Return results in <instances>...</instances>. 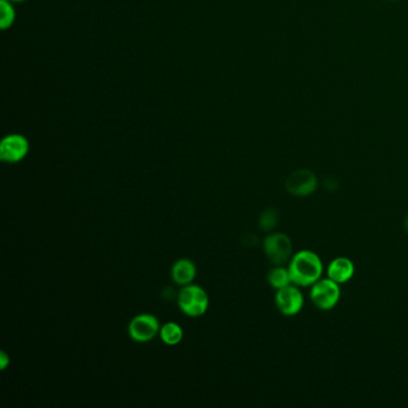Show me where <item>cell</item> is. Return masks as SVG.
<instances>
[{
    "mask_svg": "<svg viewBox=\"0 0 408 408\" xmlns=\"http://www.w3.org/2000/svg\"><path fill=\"white\" fill-rule=\"evenodd\" d=\"M276 305L283 315H297L303 308V295L296 286H285L278 290Z\"/></svg>",
    "mask_w": 408,
    "mask_h": 408,
    "instance_id": "ba28073f",
    "label": "cell"
},
{
    "mask_svg": "<svg viewBox=\"0 0 408 408\" xmlns=\"http://www.w3.org/2000/svg\"><path fill=\"white\" fill-rule=\"evenodd\" d=\"M29 152V142L22 135H10L0 143V159L5 163H18Z\"/></svg>",
    "mask_w": 408,
    "mask_h": 408,
    "instance_id": "8992f818",
    "label": "cell"
},
{
    "mask_svg": "<svg viewBox=\"0 0 408 408\" xmlns=\"http://www.w3.org/2000/svg\"><path fill=\"white\" fill-rule=\"evenodd\" d=\"M268 283H270L272 288L277 290L283 289V288L290 285L291 278H290L289 270L284 268V267H280V266H277L276 268L270 271Z\"/></svg>",
    "mask_w": 408,
    "mask_h": 408,
    "instance_id": "7c38bea8",
    "label": "cell"
},
{
    "mask_svg": "<svg viewBox=\"0 0 408 408\" xmlns=\"http://www.w3.org/2000/svg\"><path fill=\"white\" fill-rule=\"evenodd\" d=\"M277 223L278 213L274 208H267L266 211H264L261 217H260V220H259V225L265 232H270V230L274 229Z\"/></svg>",
    "mask_w": 408,
    "mask_h": 408,
    "instance_id": "5bb4252c",
    "label": "cell"
},
{
    "mask_svg": "<svg viewBox=\"0 0 408 408\" xmlns=\"http://www.w3.org/2000/svg\"><path fill=\"white\" fill-rule=\"evenodd\" d=\"M285 186L288 192L293 196L307 197L317 188V178L310 170L298 169L288 177Z\"/></svg>",
    "mask_w": 408,
    "mask_h": 408,
    "instance_id": "52a82bcc",
    "label": "cell"
},
{
    "mask_svg": "<svg viewBox=\"0 0 408 408\" xmlns=\"http://www.w3.org/2000/svg\"><path fill=\"white\" fill-rule=\"evenodd\" d=\"M322 268L320 256L310 251H298L293 255L288 267L291 283L296 286L314 285L320 279Z\"/></svg>",
    "mask_w": 408,
    "mask_h": 408,
    "instance_id": "6da1fadb",
    "label": "cell"
},
{
    "mask_svg": "<svg viewBox=\"0 0 408 408\" xmlns=\"http://www.w3.org/2000/svg\"><path fill=\"white\" fill-rule=\"evenodd\" d=\"M264 251L272 264L280 266L289 260L290 255L293 253V243L289 236L278 232L266 237Z\"/></svg>",
    "mask_w": 408,
    "mask_h": 408,
    "instance_id": "5b68a950",
    "label": "cell"
},
{
    "mask_svg": "<svg viewBox=\"0 0 408 408\" xmlns=\"http://www.w3.org/2000/svg\"><path fill=\"white\" fill-rule=\"evenodd\" d=\"M10 364V356L5 351L0 352V369L5 370Z\"/></svg>",
    "mask_w": 408,
    "mask_h": 408,
    "instance_id": "9a60e30c",
    "label": "cell"
},
{
    "mask_svg": "<svg viewBox=\"0 0 408 408\" xmlns=\"http://www.w3.org/2000/svg\"><path fill=\"white\" fill-rule=\"evenodd\" d=\"M197 276V267L188 259H181L175 262L171 268V278L177 285L186 286L192 284Z\"/></svg>",
    "mask_w": 408,
    "mask_h": 408,
    "instance_id": "30bf717a",
    "label": "cell"
},
{
    "mask_svg": "<svg viewBox=\"0 0 408 408\" xmlns=\"http://www.w3.org/2000/svg\"><path fill=\"white\" fill-rule=\"evenodd\" d=\"M328 278L332 280L343 284L353 277L354 265L350 259L336 258L328 266Z\"/></svg>",
    "mask_w": 408,
    "mask_h": 408,
    "instance_id": "9c48e42d",
    "label": "cell"
},
{
    "mask_svg": "<svg viewBox=\"0 0 408 408\" xmlns=\"http://www.w3.org/2000/svg\"><path fill=\"white\" fill-rule=\"evenodd\" d=\"M15 10L10 0H0V27L6 30L15 21Z\"/></svg>",
    "mask_w": 408,
    "mask_h": 408,
    "instance_id": "4fadbf2b",
    "label": "cell"
},
{
    "mask_svg": "<svg viewBox=\"0 0 408 408\" xmlns=\"http://www.w3.org/2000/svg\"><path fill=\"white\" fill-rule=\"evenodd\" d=\"M312 303L322 310H331L339 302L340 288L338 283L332 279H319L310 291Z\"/></svg>",
    "mask_w": 408,
    "mask_h": 408,
    "instance_id": "3957f363",
    "label": "cell"
},
{
    "mask_svg": "<svg viewBox=\"0 0 408 408\" xmlns=\"http://www.w3.org/2000/svg\"><path fill=\"white\" fill-rule=\"evenodd\" d=\"M161 331L159 321L151 314H140L132 319L128 326V334L135 343H149Z\"/></svg>",
    "mask_w": 408,
    "mask_h": 408,
    "instance_id": "277c9868",
    "label": "cell"
},
{
    "mask_svg": "<svg viewBox=\"0 0 408 408\" xmlns=\"http://www.w3.org/2000/svg\"><path fill=\"white\" fill-rule=\"evenodd\" d=\"M10 1H24V0H10Z\"/></svg>",
    "mask_w": 408,
    "mask_h": 408,
    "instance_id": "e0dca14e",
    "label": "cell"
},
{
    "mask_svg": "<svg viewBox=\"0 0 408 408\" xmlns=\"http://www.w3.org/2000/svg\"><path fill=\"white\" fill-rule=\"evenodd\" d=\"M177 305L182 312L189 317H199L208 312L210 298L201 286L186 285L177 296Z\"/></svg>",
    "mask_w": 408,
    "mask_h": 408,
    "instance_id": "7a4b0ae2",
    "label": "cell"
},
{
    "mask_svg": "<svg viewBox=\"0 0 408 408\" xmlns=\"http://www.w3.org/2000/svg\"><path fill=\"white\" fill-rule=\"evenodd\" d=\"M404 230H406V232H408V215H407V216H406V218H404Z\"/></svg>",
    "mask_w": 408,
    "mask_h": 408,
    "instance_id": "2e32d148",
    "label": "cell"
},
{
    "mask_svg": "<svg viewBox=\"0 0 408 408\" xmlns=\"http://www.w3.org/2000/svg\"><path fill=\"white\" fill-rule=\"evenodd\" d=\"M161 339L168 346H176L183 339V329L175 322H166L159 331Z\"/></svg>",
    "mask_w": 408,
    "mask_h": 408,
    "instance_id": "8fae6325",
    "label": "cell"
}]
</instances>
